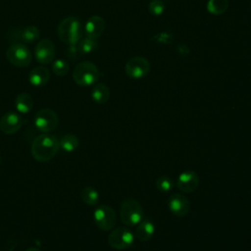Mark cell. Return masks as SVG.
<instances>
[{"label": "cell", "instance_id": "cell-1", "mask_svg": "<svg viewBox=\"0 0 251 251\" xmlns=\"http://www.w3.org/2000/svg\"><path fill=\"white\" fill-rule=\"evenodd\" d=\"M59 149V140L50 133H42L36 136L30 147L32 157L38 162L50 161L56 156Z\"/></svg>", "mask_w": 251, "mask_h": 251}, {"label": "cell", "instance_id": "cell-2", "mask_svg": "<svg viewBox=\"0 0 251 251\" xmlns=\"http://www.w3.org/2000/svg\"><path fill=\"white\" fill-rule=\"evenodd\" d=\"M59 38L68 45H76L81 39L82 25L76 17H67L58 25Z\"/></svg>", "mask_w": 251, "mask_h": 251}, {"label": "cell", "instance_id": "cell-3", "mask_svg": "<svg viewBox=\"0 0 251 251\" xmlns=\"http://www.w3.org/2000/svg\"><path fill=\"white\" fill-rule=\"evenodd\" d=\"M100 77V72L95 64L90 61L78 63L73 71L74 81L82 87L93 85Z\"/></svg>", "mask_w": 251, "mask_h": 251}, {"label": "cell", "instance_id": "cell-4", "mask_svg": "<svg viewBox=\"0 0 251 251\" xmlns=\"http://www.w3.org/2000/svg\"><path fill=\"white\" fill-rule=\"evenodd\" d=\"M143 208L140 202L134 198L125 199L120 206V218L126 226H134L143 219Z\"/></svg>", "mask_w": 251, "mask_h": 251}, {"label": "cell", "instance_id": "cell-5", "mask_svg": "<svg viewBox=\"0 0 251 251\" xmlns=\"http://www.w3.org/2000/svg\"><path fill=\"white\" fill-rule=\"evenodd\" d=\"M93 221L100 230L108 231L116 226L117 214L111 206L100 205L93 212Z\"/></svg>", "mask_w": 251, "mask_h": 251}, {"label": "cell", "instance_id": "cell-6", "mask_svg": "<svg viewBox=\"0 0 251 251\" xmlns=\"http://www.w3.org/2000/svg\"><path fill=\"white\" fill-rule=\"evenodd\" d=\"M7 60L16 67L25 68L32 60L30 50L23 43H14L6 51Z\"/></svg>", "mask_w": 251, "mask_h": 251}, {"label": "cell", "instance_id": "cell-7", "mask_svg": "<svg viewBox=\"0 0 251 251\" xmlns=\"http://www.w3.org/2000/svg\"><path fill=\"white\" fill-rule=\"evenodd\" d=\"M134 234L126 226H119L108 235L109 245L116 250H126L131 247L134 241Z\"/></svg>", "mask_w": 251, "mask_h": 251}, {"label": "cell", "instance_id": "cell-8", "mask_svg": "<svg viewBox=\"0 0 251 251\" xmlns=\"http://www.w3.org/2000/svg\"><path fill=\"white\" fill-rule=\"evenodd\" d=\"M58 124L59 118L56 112L50 108L40 109L34 116V126L43 133H49L55 130Z\"/></svg>", "mask_w": 251, "mask_h": 251}, {"label": "cell", "instance_id": "cell-9", "mask_svg": "<svg viewBox=\"0 0 251 251\" xmlns=\"http://www.w3.org/2000/svg\"><path fill=\"white\" fill-rule=\"evenodd\" d=\"M126 74L134 79L142 78L146 76L150 71L149 61L141 56H135L130 58L125 67Z\"/></svg>", "mask_w": 251, "mask_h": 251}, {"label": "cell", "instance_id": "cell-10", "mask_svg": "<svg viewBox=\"0 0 251 251\" xmlns=\"http://www.w3.org/2000/svg\"><path fill=\"white\" fill-rule=\"evenodd\" d=\"M191 203L182 192H176L170 195L168 199V207L172 214L178 218L185 217L190 211Z\"/></svg>", "mask_w": 251, "mask_h": 251}, {"label": "cell", "instance_id": "cell-11", "mask_svg": "<svg viewBox=\"0 0 251 251\" xmlns=\"http://www.w3.org/2000/svg\"><path fill=\"white\" fill-rule=\"evenodd\" d=\"M55 44L52 42V40L48 38H43L39 40L34 48V56L42 65H46L49 63H52L55 58Z\"/></svg>", "mask_w": 251, "mask_h": 251}, {"label": "cell", "instance_id": "cell-12", "mask_svg": "<svg viewBox=\"0 0 251 251\" xmlns=\"http://www.w3.org/2000/svg\"><path fill=\"white\" fill-rule=\"evenodd\" d=\"M200 182V177L198 174L191 170H186L180 173L176 179V187L182 193H192L194 192Z\"/></svg>", "mask_w": 251, "mask_h": 251}, {"label": "cell", "instance_id": "cell-13", "mask_svg": "<svg viewBox=\"0 0 251 251\" xmlns=\"http://www.w3.org/2000/svg\"><path fill=\"white\" fill-rule=\"evenodd\" d=\"M22 126L23 119L16 112H7L0 119V130L5 134L16 133Z\"/></svg>", "mask_w": 251, "mask_h": 251}, {"label": "cell", "instance_id": "cell-14", "mask_svg": "<svg viewBox=\"0 0 251 251\" xmlns=\"http://www.w3.org/2000/svg\"><path fill=\"white\" fill-rule=\"evenodd\" d=\"M106 28V23L104 19L100 16H92L90 17L84 25L85 36L97 39L102 35Z\"/></svg>", "mask_w": 251, "mask_h": 251}, {"label": "cell", "instance_id": "cell-15", "mask_svg": "<svg viewBox=\"0 0 251 251\" xmlns=\"http://www.w3.org/2000/svg\"><path fill=\"white\" fill-rule=\"evenodd\" d=\"M50 79V72L44 66L34 67L28 74V81L35 87L45 85Z\"/></svg>", "mask_w": 251, "mask_h": 251}, {"label": "cell", "instance_id": "cell-16", "mask_svg": "<svg viewBox=\"0 0 251 251\" xmlns=\"http://www.w3.org/2000/svg\"><path fill=\"white\" fill-rule=\"evenodd\" d=\"M155 225L151 220L142 219L135 227L134 237L141 242L148 241L154 235Z\"/></svg>", "mask_w": 251, "mask_h": 251}, {"label": "cell", "instance_id": "cell-17", "mask_svg": "<svg viewBox=\"0 0 251 251\" xmlns=\"http://www.w3.org/2000/svg\"><path fill=\"white\" fill-rule=\"evenodd\" d=\"M15 107L20 114H27L33 107V99L28 93L22 92L16 96Z\"/></svg>", "mask_w": 251, "mask_h": 251}, {"label": "cell", "instance_id": "cell-18", "mask_svg": "<svg viewBox=\"0 0 251 251\" xmlns=\"http://www.w3.org/2000/svg\"><path fill=\"white\" fill-rule=\"evenodd\" d=\"M91 98L97 104H104L110 98V89L105 83H96L91 90Z\"/></svg>", "mask_w": 251, "mask_h": 251}, {"label": "cell", "instance_id": "cell-19", "mask_svg": "<svg viewBox=\"0 0 251 251\" xmlns=\"http://www.w3.org/2000/svg\"><path fill=\"white\" fill-rule=\"evenodd\" d=\"M99 192L93 186H85L80 191V199L82 202L88 206H95L99 202Z\"/></svg>", "mask_w": 251, "mask_h": 251}, {"label": "cell", "instance_id": "cell-20", "mask_svg": "<svg viewBox=\"0 0 251 251\" xmlns=\"http://www.w3.org/2000/svg\"><path fill=\"white\" fill-rule=\"evenodd\" d=\"M60 148L63 149L65 152L71 153L77 149L79 145V140L76 135L73 133H67L59 140Z\"/></svg>", "mask_w": 251, "mask_h": 251}, {"label": "cell", "instance_id": "cell-21", "mask_svg": "<svg viewBox=\"0 0 251 251\" xmlns=\"http://www.w3.org/2000/svg\"><path fill=\"white\" fill-rule=\"evenodd\" d=\"M40 36V30L35 25H26L21 31L20 38L25 43H33Z\"/></svg>", "mask_w": 251, "mask_h": 251}, {"label": "cell", "instance_id": "cell-22", "mask_svg": "<svg viewBox=\"0 0 251 251\" xmlns=\"http://www.w3.org/2000/svg\"><path fill=\"white\" fill-rule=\"evenodd\" d=\"M76 47L78 50V54L86 55L93 52L98 47V42L96 41V39L85 36L84 38H81L78 41Z\"/></svg>", "mask_w": 251, "mask_h": 251}, {"label": "cell", "instance_id": "cell-23", "mask_svg": "<svg viewBox=\"0 0 251 251\" xmlns=\"http://www.w3.org/2000/svg\"><path fill=\"white\" fill-rule=\"evenodd\" d=\"M228 0H209L207 3V10L212 15H222L228 8Z\"/></svg>", "mask_w": 251, "mask_h": 251}, {"label": "cell", "instance_id": "cell-24", "mask_svg": "<svg viewBox=\"0 0 251 251\" xmlns=\"http://www.w3.org/2000/svg\"><path fill=\"white\" fill-rule=\"evenodd\" d=\"M155 186H156L158 191L163 192V193H167V192H170L174 188L175 183H174L173 179L170 176H161L157 177V179L155 181Z\"/></svg>", "mask_w": 251, "mask_h": 251}, {"label": "cell", "instance_id": "cell-25", "mask_svg": "<svg viewBox=\"0 0 251 251\" xmlns=\"http://www.w3.org/2000/svg\"><path fill=\"white\" fill-rule=\"evenodd\" d=\"M52 71L58 76H65L70 71V65L64 59H57L52 63Z\"/></svg>", "mask_w": 251, "mask_h": 251}, {"label": "cell", "instance_id": "cell-26", "mask_svg": "<svg viewBox=\"0 0 251 251\" xmlns=\"http://www.w3.org/2000/svg\"><path fill=\"white\" fill-rule=\"evenodd\" d=\"M165 5L161 0H153L149 4V12L154 16H161L164 13Z\"/></svg>", "mask_w": 251, "mask_h": 251}, {"label": "cell", "instance_id": "cell-27", "mask_svg": "<svg viewBox=\"0 0 251 251\" xmlns=\"http://www.w3.org/2000/svg\"><path fill=\"white\" fill-rule=\"evenodd\" d=\"M157 36H159V38H155V39H160L159 42H162V43H169L172 40V35L168 32L159 33Z\"/></svg>", "mask_w": 251, "mask_h": 251}, {"label": "cell", "instance_id": "cell-28", "mask_svg": "<svg viewBox=\"0 0 251 251\" xmlns=\"http://www.w3.org/2000/svg\"><path fill=\"white\" fill-rule=\"evenodd\" d=\"M25 251H42V250L36 247H30V248H27Z\"/></svg>", "mask_w": 251, "mask_h": 251}, {"label": "cell", "instance_id": "cell-29", "mask_svg": "<svg viewBox=\"0 0 251 251\" xmlns=\"http://www.w3.org/2000/svg\"><path fill=\"white\" fill-rule=\"evenodd\" d=\"M0 163H1V158H0Z\"/></svg>", "mask_w": 251, "mask_h": 251}]
</instances>
